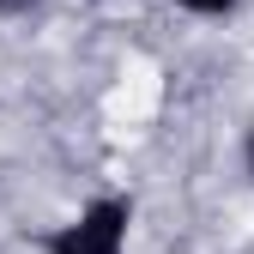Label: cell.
<instances>
[{"mask_svg": "<svg viewBox=\"0 0 254 254\" xmlns=\"http://www.w3.org/2000/svg\"><path fill=\"white\" fill-rule=\"evenodd\" d=\"M176 6H188V12H206V18H212V12H230L236 0H176Z\"/></svg>", "mask_w": 254, "mask_h": 254, "instance_id": "7a4b0ae2", "label": "cell"}, {"mask_svg": "<svg viewBox=\"0 0 254 254\" xmlns=\"http://www.w3.org/2000/svg\"><path fill=\"white\" fill-rule=\"evenodd\" d=\"M24 6H37V0H0V12H24Z\"/></svg>", "mask_w": 254, "mask_h": 254, "instance_id": "3957f363", "label": "cell"}, {"mask_svg": "<svg viewBox=\"0 0 254 254\" xmlns=\"http://www.w3.org/2000/svg\"><path fill=\"white\" fill-rule=\"evenodd\" d=\"M248 170H254V133H248Z\"/></svg>", "mask_w": 254, "mask_h": 254, "instance_id": "277c9868", "label": "cell"}, {"mask_svg": "<svg viewBox=\"0 0 254 254\" xmlns=\"http://www.w3.org/2000/svg\"><path fill=\"white\" fill-rule=\"evenodd\" d=\"M127 218H133L127 200H91L73 224H61V230L43 236V254H121Z\"/></svg>", "mask_w": 254, "mask_h": 254, "instance_id": "6da1fadb", "label": "cell"}]
</instances>
